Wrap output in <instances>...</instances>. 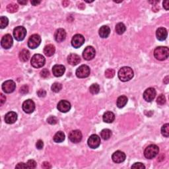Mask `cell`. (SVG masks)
Listing matches in <instances>:
<instances>
[{
    "mask_svg": "<svg viewBox=\"0 0 169 169\" xmlns=\"http://www.w3.org/2000/svg\"><path fill=\"white\" fill-rule=\"evenodd\" d=\"M118 78L123 82L131 80L134 77V71L129 67H123L118 72Z\"/></svg>",
    "mask_w": 169,
    "mask_h": 169,
    "instance_id": "1",
    "label": "cell"
},
{
    "mask_svg": "<svg viewBox=\"0 0 169 169\" xmlns=\"http://www.w3.org/2000/svg\"><path fill=\"white\" fill-rule=\"evenodd\" d=\"M169 50L167 47L159 46L155 49L154 56L157 60L163 61L168 58Z\"/></svg>",
    "mask_w": 169,
    "mask_h": 169,
    "instance_id": "2",
    "label": "cell"
},
{
    "mask_svg": "<svg viewBox=\"0 0 169 169\" xmlns=\"http://www.w3.org/2000/svg\"><path fill=\"white\" fill-rule=\"evenodd\" d=\"M159 148L156 145H150L145 148L144 151V155L145 158L148 159H152L156 157L159 154Z\"/></svg>",
    "mask_w": 169,
    "mask_h": 169,
    "instance_id": "3",
    "label": "cell"
},
{
    "mask_svg": "<svg viewBox=\"0 0 169 169\" xmlns=\"http://www.w3.org/2000/svg\"><path fill=\"white\" fill-rule=\"evenodd\" d=\"M45 62H46L45 58L41 54L34 55L32 57L31 61H30L32 66L35 67V68H40V67L44 66Z\"/></svg>",
    "mask_w": 169,
    "mask_h": 169,
    "instance_id": "4",
    "label": "cell"
},
{
    "mask_svg": "<svg viewBox=\"0 0 169 169\" xmlns=\"http://www.w3.org/2000/svg\"><path fill=\"white\" fill-rule=\"evenodd\" d=\"M27 35V30L24 27L19 26L15 28L13 30V36L16 40H23Z\"/></svg>",
    "mask_w": 169,
    "mask_h": 169,
    "instance_id": "5",
    "label": "cell"
},
{
    "mask_svg": "<svg viewBox=\"0 0 169 169\" xmlns=\"http://www.w3.org/2000/svg\"><path fill=\"white\" fill-rule=\"evenodd\" d=\"M91 73L89 67L87 65H82L78 67L76 70V75L78 78H86L89 77Z\"/></svg>",
    "mask_w": 169,
    "mask_h": 169,
    "instance_id": "6",
    "label": "cell"
},
{
    "mask_svg": "<svg viewBox=\"0 0 169 169\" xmlns=\"http://www.w3.org/2000/svg\"><path fill=\"white\" fill-rule=\"evenodd\" d=\"M41 42V37L37 34H35L30 36L28 40V46L30 49H35L40 46Z\"/></svg>",
    "mask_w": 169,
    "mask_h": 169,
    "instance_id": "7",
    "label": "cell"
},
{
    "mask_svg": "<svg viewBox=\"0 0 169 169\" xmlns=\"http://www.w3.org/2000/svg\"><path fill=\"white\" fill-rule=\"evenodd\" d=\"M87 143L90 148L97 149L100 145V138L97 135L93 134L89 137L87 141Z\"/></svg>",
    "mask_w": 169,
    "mask_h": 169,
    "instance_id": "8",
    "label": "cell"
},
{
    "mask_svg": "<svg viewBox=\"0 0 169 169\" xmlns=\"http://www.w3.org/2000/svg\"><path fill=\"white\" fill-rule=\"evenodd\" d=\"M84 43V38L82 35L77 34V35L73 36L72 40V45L75 48H79L82 46Z\"/></svg>",
    "mask_w": 169,
    "mask_h": 169,
    "instance_id": "9",
    "label": "cell"
},
{
    "mask_svg": "<svg viewBox=\"0 0 169 169\" xmlns=\"http://www.w3.org/2000/svg\"><path fill=\"white\" fill-rule=\"evenodd\" d=\"M16 84L12 80H8L5 81L2 84V90L5 93H11L15 90Z\"/></svg>",
    "mask_w": 169,
    "mask_h": 169,
    "instance_id": "10",
    "label": "cell"
},
{
    "mask_svg": "<svg viewBox=\"0 0 169 169\" xmlns=\"http://www.w3.org/2000/svg\"><path fill=\"white\" fill-rule=\"evenodd\" d=\"M13 40L12 36L9 34L4 35L1 40V46L4 49H9L13 46Z\"/></svg>",
    "mask_w": 169,
    "mask_h": 169,
    "instance_id": "11",
    "label": "cell"
},
{
    "mask_svg": "<svg viewBox=\"0 0 169 169\" xmlns=\"http://www.w3.org/2000/svg\"><path fill=\"white\" fill-rule=\"evenodd\" d=\"M22 108L25 113L27 114L32 113L35 109V104L34 103L33 100L28 99L27 100H25V102L22 103Z\"/></svg>",
    "mask_w": 169,
    "mask_h": 169,
    "instance_id": "12",
    "label": "cell"
},
{
    "mask_svg": "<svg viewBox=\"0 0 169 169\" xmlns=\"http://www.w3.org/2000/svg\"><path fill=\"white\" fill-rule=\"evenodd\" d=\"M96 51L92 46H87L83 52V57L85 60L89 61L95 58Z\"/></svg>",
    "mask_w": 169,
    "mask_h": 169,
    "instance_id": "13",
    "label": "cell"
},
{
    "mask_svg": "<svg viewBox=\"0 0 169 169\" xmlns=\"http://www.w3.org/2000/svg\"><path fill=\"white\" fill-rule=\"evenodd\" d=\"M82 134L79 130H73L70 132L69 134V139L71 141L72 143H79L81 139H82Z\"/></svg>",
    "mask_w": 169,
    "mask_h": 169,
    "instance_id": "14",
    "label": "cell"
},
{
    "mask_svg": "<svg viewBox=\"0 0 169 169\" xmlns=\"http://www.w3.org/2000/svg\"><path fill=\"white\" fill-rule=\"evenodd\" d=\"M156 97V91L154 88H150L147 89L145 91L144 93H143V98L147 102H151L152 100H154V98Z\"/></svg>",
    "mask_w": 169,
    "mask_h": 169,
    "instance_id": "15",
    "label": "cell"
},
{
    "mask_svg": "<svg viewBox=\"0 0 169 169\" xmlns=\"http://www.w3.org/2000/svg\"><path fill=\"white\" fill-rule=\"evenodd\" d=\"M57 108L59 111L66 113V112H69L70 109H71V104H70L69 101L66 100H61L58 103Z\"/></svg>",
    "mask_w": 169,
    "mask_h": 169,
    "instance_id": "16",
    "label": "cell"
},
{
    "mask_svg": "<svg viewBox=\"0 0 169 169\" xmlns=\"http://www.w3.org/2000/svg\"><path fill=\"white\" fill-rule=\"evenodd\" d=\"M112 160L116 163H121L126 159V154L122 151H117L114 152L112 156Z\"/></svg>",
    "mask_w": 169,
    "mask_h": 169,
    "instance_id": "17",
    "label": "cell"
},
{
    "mask_svg": "<svg viewBox=\"0 0 169 169\" xmlns=\"http://www.w3.org/2000/svg\"><path fill=\"white\" fill-rule=\"evenodd\" d=\"M66 71V68L63 65H55L52 67V73L57 77H61Z\"/></svg>",
    "mask_w": 169,
    "mask_h": 169,
    "instance_id": "18",
    "label": "cell"
},
{
    "mask_svg": "<svg viewBox=\"0 0 169 169\" xmlns=\"http://www.w3.org/2000/svg\"><path fill=\"white\" fill-rule=\"evenodd\" d=\"M54 38L56 42H61L66 38V32L63 29H59L56 30L54 35Z\"/></svg>",
    "mask_w": 169,
    "mask_h": 169,
    "instance_id": "19",
    "label": "cell"
},
{
    "mask_svg": "<svg viewBox=\"0 0 169 169\" xmlns=\"http://www.w3.org/2000/svg\"><path fill=\"white\" fill-rule=\"evenodd\" d=\"M17 120V114L15 112H9L5 115V121L8 124H12Z\"/></svg>",
    "mask_w": 169,
    "mask_h": 169,
    "instance_id": "20",
    "label": "cell"
},
{
    "mask_svg": "<svg viewBox=\"0 0 169 169\" xmlns=\"http://www.w3.org/2000/svg\"><path fill=\"white\" fill-rule=\"evenodd\" d=\"M167 36H168V32H167V29H166L165 28L160 27L157 30L156 36H157V38L160 41L165 40V39L167 38Z\"/></svg>",
    "mask_w": 169,
    "mask_h": 169,
    "instance_id": "21",
    "label": "cell"
},
{
    "mask_svg": "<svg viewBox=\"0 0 169 169\" xmlns=\"http://www.w3.org/2000/svg\"><path fill=\"white\" fill-rule=\"evenodd\" d=\"M81 61V58L79 56L75 53H71L67 57V62L73 66H77Z\"/></svg>",
    "mask_w": 169,
    "mask_h": 169,
    "instance_id": "22",
    "label": "cell"
},
{
    "mask_svg": "<svg viewBox=\"0 0 169 169\" xmlns=\"http://www.w3.org/2000/svg\"><path fill=\"white\" fill-rule=\"evenodd\" d=\"M103 121L106 123H112L115 120V115L112 112L108 111L104 114L103 116Z\"/></svg>",
    "mask_w": 169,
    "mask_h": 169,
    "instance_id": "23",
    "label": "cell"
},
{
    "mask_svg": "<svg viewBox=\"0 0 169 169\" xmlns=\"http://www.w3.org/2000/svg\"><path fill=\"white\" fill-rule=\"evenodd\" d=\"M110 33V29L109 27L104 25V26L101 27L98 31V34L101 38H107L109 36Z\"/></svg>",
    "mask_w": 169,
    "mask_h": 169,
    "instance_id": "24",
    "label": "cell"
},
{
    "mask_svg": "<svg viewBox=\"0 0 169 169\" xmlns=\"http://www.w3.org/2000/svg\"><path fill=\"white\" fill-rule=\"evenodd\" d=\"M56 51L54 46H53L52 44H48L44 48V53L48 57H50V56H53L54 54Z\"/></svg>",
    "mask_w": 169,
    "mask_h": 169,
    "instance_id": "25",
    "label": "cell"
},
{
    "mask_svg": "<svg viewBox=\"0 0 169 169\" xmlns=\"http://www.w3.org/2000/svg\"><path fill=\"white\" fill-rule=\"evenodd\" d=\"M29 58H30V52L29 50L23 49L21 50L20 53H19V59H20V60L21 61L25 62V61L29 60Z\"/></svg>",
    "mask_w": 169,
    "mask_h": 169,
    "instance_id": "26",
    "label": "cell"
},
{
    "mask_svg": "<svg viewBox=\"0 0 169 169\" xmlns=\"http://www.w3.org/2000/svg\"><path fill=\"white\" fill-rule=\"evenodd\" d=\"M127 103H128V98L126 96H120L118 98L116 105L118 108H122L126 106Z\"/></svg>",
    "mask_w": 169,
    "mask_h": 169,
    "instance_id": "27",
    "label": "cell"
},
{
    "mask_svg": "<svg viewBox=\"0 0 169 169\" xmlns=\"http://www.w3.org/2000/svg\"><path fill=\"white\" fill-rule=\"evenodd\" d=\"M65 140V134L62 131H58L53 137V141L56 143H61Z\"/></svg>",
    "mask_w": 169,
    "mask_h": 169,
    "instance_id": "28",
    "label": "cell"
},
{
    "mask_svg": "<svg viewBox=\"0 0 169 169\" xmlns=\"http://www.w3.org/2000/svg\"><path fill=\"white\" fill-rule=\"evenodd\" d=\"M100 136L104 140H108L112 136V131L109 129H104L100 132Z\"/></svg>",
    "mask_w": 169,
    "mask_h": 169,
    "instance_id": "29",
    "label": "cell"
},
{
    "mask_svg": "<svg viewBox=\"0 0 169 169\" xmlns=\"http://www.w3.org/2000/svg\"><path fill=\"white\" fill-rule=\"evenodd\" d=\"M126 30V27L125 25L122 23V22H119L118 23L116 26V32L118 35H122L124 33Z\"/></svg>",
    "mask_w": 169,
    "mask_h": 169,
    "instance_id": "30",
    "label": "cell"
},
{
    "mask_svg": "<svg viewBox=\"0 0 169 169\" xmlns=\"http://www.w3.org/2000/svg\"><path fill=\"white\" fill-rule=\"evenodd\" d=\"M100 91V87L97 83L92 84L91 85L89 88V91L92 95L98 94Z\"/></svg>",
    "mask_w": 169,
    "mask_h": 169,
    "instance_id": "31",
    "label": "cell"
},
{
    "mask_svg": "<svg viewBox=\"0 0 169 169\" xmlns=\"http://www.w3.org/2000/svg\"><path fill=\"white\" fill-rule=\"evenodd\" d=\"M18 9H19V6L15 4H11L7 6V11L11 13H16L17 11H18Z\"/></svg>",
    "mask_w": 169,
    "mask_h": 169,
    "instance_id": "32",
    "label": "cell"
},
{
    "mask_svg": "<svg viewBox=\"0 0 169 169\" xmlns=\"http://www.w3.org/2000/svg\"><path fill=\"white\" fill-rule=\"evenodd\" d=\"M8 24H9V20H8L6 17L2 16L0 17V28L1 29L6 27Z\"/></svg>",
    "mask_w": 169,
    "mask_h": 169,
    "instance_id": "33",
    "label": "cell"
},
{
    "mask_svg": "<svg viewBox=\"0 0 169 169\" xmlns=\"http://www.w3.org/2000/svg\"><path fill=\"white\" fill-rule=\"evenodd\" d=\"M161 134L165 137H168L169 136V125L168 124H165L161 128Z\"/></svg>",
    "mask_w": 169,
    "mask_h": 169,
    "instance_id": "34",
    "label": "cell"
},
{
    "mask_svg": "<svg viewBox=\"0 0 169 169\" xmlns=\"http://www.w3.org/2000/svg\"><path fill=\"white\" fill-rule=\"evenodd\" d=\"M52 91L54 92H60L62 89V85L59 83H54L51 87Z\"/></svg>",
    "mask_w": 169,
    "mask_h": 169,
    "instance_id": "35",
    "label": "cell"
},
{
    "mask_svg": "<svg viewBox=\"0 0 169 169\" xmlns=\"http://www.w3.org/2000/svg\"><path fill=\"white\" fill-rule=\"evenodd\" d=\"M166 103V98L164 95H160L157 99V103L159 104V105H165Z\"/></svg>",
    "mask_w": 169,
    "mask_h": 169,
    "instance_id": "36",
    "label": "cell"
},
{
    "mask_svg": "<svg viewBox=\"0 0 169 169\" xmlns=\"http://www.w3.org/2000/svg\"><path fill=\"white\" fill-rule=\"evenodd\" d=\"M114 75H115V72H114V69H108L106 70V72H105L106 77L108 78V79H110V78L113 77Z\"/></svg>",
    "mask_w": 169,
    "mask_h": 169,
    "instance_id": "37",
    "label": "cell"
},
{
    "mask_svg": "<svg viewBox=\"0 0 169 169\" xmlns=\"http://www.w3.org/2000/svg\"><path fill=\"white\" fill-rule=\"evenodd\" d=\"M47 122L50 124L52 125H54L58 123V119L55 116H50L47 119Z\"/></svg>",
    "mask_w": 169,
    "mask_h": 169,
    "instance_id": "38",
    "label": "cell"
},
{
    "mask_svg": "<svg viewBox=\"0 0 169 169\" xmlns=\"http://www.w3.org/2000/svg\"><path fill=\"white\" fill-rule=\"evenodd\" d=\"M27 168H35L36 167V162L34 160H29L26 163Z\"/></svg>",
    "mask_w": 169,
    "mask_h": 169,
    "instance_id": "39",
    "label": "cell"
},
{
    "mask_svg": "<svg viewBox=\"0 0 169 169\" xmlns=\"http://www.w3.org/2000/svg\"><path fill=\"white\" fill-rule=\"evenodd\" d=\"M131 168L143 169V168H145V165L142 162H136L131 166Z\"/></svg>",
    "mask_w": 169,
    "mask_h": 169,
    "instance_id": "40",
    "label": "cell"
},
{
    "mask_svg": "<svg viewBox=\"0 0 169 169\" xmlns=\"http://www.w3.org/2000/svg\"><path fill=\"white\" fill-rule=\"evenodd\" d=\"M49 75H50L49 71L47 69H43L40 72V76L42 78L46 79L47 77H48Z\"/></svg>",
    "mask_w": 169,
    "mask_h": 169,
    "instance_id": "41",
    "label": "cell"
},
{
    "mask_svg": "<svg viewBox=\"0 0 169 169\" xmlns=\"http://www.w3.org/2000/svg\"><path fill=\"white\" fill-rule=\"evenodd\" d=\"M20 92L22 95H25L28 93V92H29V87H28L27 84H25V85L22 86L20 89Z\"/></svg>",
    "mask_w": 169,
    "mask_h": 169,
    "instance_id": "42",
    "label": "cell"
},
{
    "mask_svg": "<svg viewBox=\"0 0 169 169\" xmlns=\"http://www.w3.org/2000/svg\"><path fill=\"white\" fill-rule=\"evenodd\" d=\"M36 147L38 149H42L44 147V143L42 140H38L36 143Z\"/></svg>",
    "mask_w": 169,
    "mask_h": 169,
    "instance_id": "43",
    "label": "cell"
},
{
    "mask_svg": "<svg viewBox=\"0 0 169 169\" xmlns=\"http://www.w3.org/2000/svg\"><path fill=\"white\" fill-rule=\"evenodd\" d=\"M37 95L39 97H44L46 95V92L43 89H40L37 92Z\"/></svg>",
    "mask_w": 169,
    "mask_h": 169,
    "instance_id": "44",
    "label": "cell"
},
{
    "mask_svg": "<svg viewBox=\"0 0 169 169\" xmlns=\"http://www.w3.org/2000/svg\"><path fill=\"white\" fill-rule=\"evenodd\" d=\"M15 168H27V166L26 163H24V162H20L17 164V165H16Z\"/></svg>",
    "mask_w": 169,
    "mask_h": 169,
    "instance_id": "45",
    "label": "cell"
},
{
    "mask_svg": "<svg viewBox=\"0 0 169 169\" xmlns=\"http://www.w3.org/2000/svg\"><path fill=\"white\" fill-rule=\"evenodd\" d=\"M42 167L43 168H45V169H48V168H51L52 166H51V165L50 164L49 162H44L43 163H42Z\"/></svg>",
    "mask_w": 169,
    "mask_h": 169,
    "instance_id": "46",
    "label": "cell"
},
{
    "mask_svg": "<svg viewBox=\"0 0 169 169\" xmlns=\"http://www.w3.org/2000/svg\"><path fill=\"white\" fill-rule=\"evenodd\" d=\"M5 100H6V97H5V96L1 93V95H0V104H1V105H4L5 103Z\"/></svg>",
    "mask_w": 169,
    "mask_h": 169,
    "instance_id": "47",
    "label": "cell"
},
{
    "mask_svg": "<svg viewBox=\"0 0 169 169\" xmlns=\"http://www.w3.org/2000/svg\"><path fill=\"white\" fill-rule=\"evenodd\" d=\"M163 7L165 8V9L166 10H168V0H167V1H165L164 2H163Z\"/></svg>",
    "mask_w": 169,
    "mask_h": 169,
    "instance_id": "48",
    "label": "cell"
},
{
    "mask_svg": "<svg viewBox=\"0 0 169 169\" xmlns=\"http://www.w3.org/2000/svg\"><path fill=\"white\" fill-rule=\"evenodd\" d=\"M30 3H31V4L33 5L34 6H36V5H39L41 3L40 1H30Z\"/></svg>",
    "mask_w": 169,
    "mask_h": 169,
    "instance_id": "49",
    "label": "cell"
},
{
    "mask_svg": "<svg viewBox=\"0 0 169 169\" xmlns=\"http://www.w3.org/2000/svg\"><path fill=\"white\" fill-rule=\"evenodd\" d=\"M18 3L19 4L25 5V4H27V1H18Z\"/></svg>",
    "mask_w": 169,
    "mask_h": 169,
    "instance_id": "50",
    "label": "cell"
},
{
    "mask_svg": "<svg viewBox=\"0 0 169 169\" xmlns=\"http://www.w3.org/2000/svg\"><path fill=\"white\" fill-rule=\"evenodd\" d=\"M164 83L165 84H168V76H167L165 79H164Z\"/></svg>",
    "mask_w": 169,
    "mask_h": 169,
    "instance_id": "51",
    "label": "cell"
},
{
    "mask_svg": "<svg viewBox=\"0 0 169 169\" xmlns=\"http://www.w3.org/2000/svg\"><path fill=\"white\" fill-rule=\"evenodd\" d=\"M69 4V1H63V5H64L65 7H66L67 5H68Z\"/></svg>",
    "mask_w": 169,
    "mask_h": 169,
    "instance_id": "52",
    "label": "cell"
}]
</instances>
